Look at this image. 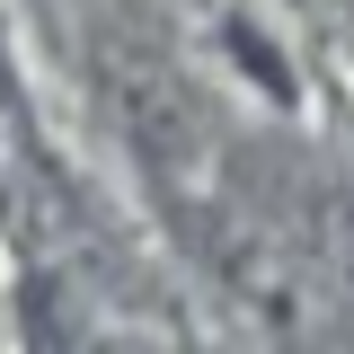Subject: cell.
I'll use <instances>...</instances> for the list:
<instances>
[{
  "mask_svg": "<svg viewBox=\"0 0 354 354\" xmlns=\"http://www.w3.org/2000/svg\"><path fill=\"white\" fill-rule=\"evenodd\" d=\"M27 337H36V354H88V337H80L53 301H27Z\"/></svg>",
  "mask_w": 354,
  "mask_h": 354,
  "instance_id": "cell-1",
  "label": "cell"
}]
</instances>
